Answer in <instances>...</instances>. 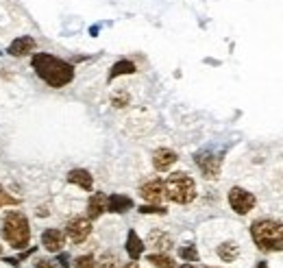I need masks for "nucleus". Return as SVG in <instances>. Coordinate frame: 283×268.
Returning <instances> with one entry per match:
<instances>
[{"mask_svg": "<svg viewBox=\"0 0 283 268\" xmlns=\"http://www.w3.org/2000/svg\"><path fill=\"white\" fill-rule=\"evenodd\" d=\"M31 68L46 85L61 89L74 81V65L66 59H59L50 53H35L31 57Z\"/></svg>", "mask_w": 283, "mask_h": 268, "instance_id": "f257e3e1", "label": "nucleus"}, {"mask_svg": "<svg viewBox=\"0 0 283 268\" xmlns=\"http://www.w3.org/2000/svg\"><path fill=\"white\" fill-rule=\"evenodd\" d=\"M0 236L11 248L24 251L31 244V223L24 211L7 209L0 220Z\"/></svg>", "mask_w": 283, "mask_h": 268, "instance_id": "f03ea898", "label": "nucleus"}, {"mask_svg": "<svg viewBox=\"0 0 283 268\" xmlns=\"http://www.w3.org/2000/svg\"><path fill=\"white\" fill-rule=\"evenodd\" d=\"M250 238L259 251L277 253L283 251V223L272 218H259L250 225Z\"/></svg>", "mask_w": 283, "mask_h": 268, "instance_id": "7ed1b4c3", "label": "nucleus"}, {"mask_svg": "<svg viewBox=\"0 0 283 268\" xmlns=\"http://www.w3.org/2000/svg\"><path fill=\"white\" fill-rule=\"evenodd\" d=\"M164 194L177 205H188L196 199V183L188 172H172L164 179Z\"/></svg>", "mask_w": 283, "mask_h": 268, "instance_id": "20e7f679", "label": "nucleus"}, {"mask_svg": "<svg viewBox=\"0 0 283 268\" xmlns=\"http://www.w3.org/2000/svg\"><path fill=\"white\" fill-rule=\"evenodd\" d=\"M194 164L201 168L203 177L205 179H218L220 177V170H222V157L211 150H198L194 155Z\"/></svg>", "mask_w": 283, "mask_h": 268, "instance_id": "39448f33", "label": "nucleus"}, {"mask_svg": "<svg viewBox=\"0 0 283 268\" xmlns=\"http://www.w3.org/2000/svg\"><path fill=\"white\" fill-rule=\"evenodd\" d=\"M255 203H257L255 194H250V192L244 190V187L233 186L229 190V205H231V209H233L235 214H240V216L248 214V211L255 207Z\"/></svg>", "mask_w": 283, "mask_h": 268, "instance_id": "423d86ee", "label": "nucleus"}, {"mask_svg": "<svg viewBox=\"0 0 283 268\" xmlns=\"http://www.w3.org/2000/svg\"><path fill=\"white\" fill-rule=\"evenodd\" d=\"M92 233V220L85 216H74L66 225V238L72 244H83Z\"/></svg>", "mask_w": 283, "mask_h": 268, "instance_id": "0eeeda50", "label": "nucleus"}, {"mask_svg": "<svg viewBox=\"0 0 283 268\" xmlns=\"http://www.w3.org/2000/svg\"><path fill=\"white\" fill-rule=\"evenodd\" d=\"M140 196L146 203H157L159 205L161 201L166 199L164 194V179H151L144 186H140Z\"/></svg>", "mask_w": 283, "mask_h": 268, "instance_id": "6e6552de", "label": "nucleus"}, {"mask_svg": "<svg viewBox=\"0 0 283 268\" xmlns=\"http://www.w3.org/2000/svg\"><path fill=\"white\" fill-rule=\"evenodd\" d=\"M41 247L48 253L63 251V247H66V233H63L61 229H55V227L46 229V231L41 233Z\"/></svg>", "mask_w": 283, "mask_h": 268, "instance_id": "1a4fd4ad", "label": "nucleus"}, {"mask_svg": "<svg viewBox=\"0 0 283 268\" xmlns=\"http://www.w3.org/2000/svg\"><path fill=\"white\" fill-rule=\"evenodd\" d=\"M35 48H37V41L33 40V37H31V35H20V37H16V40L9 44L7 53L11 55V57H26V55L35 53Z\"/></svg>", "mask_w": 283, "mask_h": 268, "instance_id": "9d476101", "label": "nucleus"}, {"mask_svg": "<svg viewBox=\"0 0 283 268\" xmlns=\"http://www.w3.org/2000/svg\"><path fill=\"white\" fill-rule=\"evenodd\" d=\"M144 244H148L151 248H155V253H168L170 248L174 247L172 236L166 233V231H161V229H152V231L148 233V238H146Z\"/></svg>", "mask_w": 283, "mask_h": 268, "instance_id": "9b49d317", "label": "nucleus"}, {"mask_svg": "<svg viewBox=\"0 0 283 268\" xmlns=\"http://www.w3.org/2000/svg\"><path fill=\"white\" fill-rule=\"evenodd\" d=\"M177 159L179 157L172 148H157L152 153V166H155L157 172H168L177 164Z\"/></svg>", "mask_w": 283, "mask_h": 268, "instance_id": "f8f14e48", "label": "nucleus"}, {"mask_svg": "<svg viewBox=\"0 0 283 268\" xmlns=\"http://www.w3.org/2000/svg\"><path fill=\"white\" fill-rule=\"evenodd\" d=\"M68 183H72V186L81 187V190L85 192H92V187H94V177H92L90 170H85V168H74V170L68 172Z\"/></svg>", "mask_w": 283, "mask_h": 268, "instance_id": "ddd939ff", "label": "nucleus"}, {"mask_svg": "<svg viewBox=\"0 0 283 268\" xmlns=\"http://www.w3.org/2000/svg\"><path fill=\"white\" fill-rule=\"evenodd\" d=\"M105 211H107V194L96 192V194H92L90 199H87V218L90 220L100 218Z\"/></svg>", "mask_w": 283, "mask_h": 268, "instance_id": "4468645a", "label": "nucleus"}, {"mask_svg": "<svg viewBox=\"0 0 283 268\" xmlns=\"http://www.w3.org/2000/svg\"><path fill=\"white\" fill-rule=\"evenodd\" d=\"M133 209V199L127 194H111L107 196V211L111 214H124V211Z\"/></svg>", "mask_w": 283, "mask_h": 268, "instance_id": "2eb2a0df", "label": "nucleus"}, {"mask_svg": "<svg viewBox=\"0 0 283 268\" xmlns=\"http://www.w3.org/2000/svg\"><path fill=\"white\" fill-rule=\"evenodd\" d=\"M216 253H218V257H220L222 262L233 264V262H238V257H240V244L233 242V240H226V242L218 244Z\"/></svg>", "mask_w": 283, "mask_h": 268, "instance_id": "dca6fc26", "label": "nucleus"}, {"mask_svg": "<svg viewBox=\"0 0 283 268\" xmlns=\"http://www.w3.org/2000/svg\"><path fill=\"white\" fill-rule=\"evenodd\" d=\"M144 248H146V244H144V240L137 236L135 229H131V231L127 233V253L131 260H140V257L144 255Z\"/></svg>", "mask_w": 283, "mask_h": 268, "instance_id": "f3484780", "label": "nucleus"}, {"mask_svg": "<svg viewBox=\"0 0 283 268\" xmlns=\"http://www.w3.org/2000/svg\"><path fill=\"white\" fill-rule=\"evenodd\" d=\"M137 72V65L133 63V61H129V59H120V61H115L113 65H111V70H109V74H107V81H113V79H118V77H124V74H135Z\"/></svg>", "mask_w": 283, "mask_h": 268, "instance_id": "a211bd4d", "label": "nucleus"}, {"mask_svg": "<svg viewBox=\"0 0 283 268\" xmlns=\"http://www.w3.org/2000/svg\"><path fill=\"white\" fill-rule=\"evenodd\" d=\"M146 262L152 268H177V262L168 253H151V255H146Z\"/></svg>", "mask_w": 283, "mask_h": 268, "instance_id": "6ab92c4d", "label": "nucleus"}, {"mask_svg": "<svg viewBox=\"0 0 283 268\" xmlns=\"http://www.w3.org/2000/svg\"><path fill=\"white\" fill-rule=\"evenodd\" d=\"M120 257L115 255L113 251H107V253H103V255L96 260V266L98 268H120Z\"/></svg>", "mask_w": 283, "mask_h": 268, "instance_id": "aec40b11", "label": "nucleus"}, {"mask_svg": "<svg viewBox=\"0 0 283 268\" xmlns=\"http://www.w3.org/2000/svg\"><path fill=\"white\" fill-rule=\"evenodd\" d=\"M179 257L183 262H198V251L196 244H185V247L179 248Z\"/></svg>", "mask_w": 283, "mask_h": 268, "instance_id": "412c9836", "label": "nucleus"}, {"mask_svg": "<svg viewBox=\"0 0 283 268\" xmlns=\"http://www.w3.org/2000/svg\"><path fill=\"white\" fill-rule=\"evenodd\" d=\"M140 214H159V216H166L168 214V209L164 207V205H157V203H146L142 205V207H137Z\"/></svg>", "mask_w": 283, "mask_h": 268, "instance_id": "4be33fe9", "label": "nucleus"}, {"mask_svg": "<svg viewBox=\"0 0 283 268\" xmlns=\"http://www.w3.org/2000/svg\"><path fill=\"white\" fill-rule=\"evenodd\" d=\"M74 268H98V266H96L94 255H78L74 260Z\"/></svg>", "mask_w": 283, "mask_h": 268, "instance_id": "5701e85b", "label": "nucleus"}, {"mask_svg": "<svg viewBox=\"0 0 283 268\" xmlns=\"http://www.w3.org/2000/svg\"><path fill=\"white\" fill-rule=\"evenodd\" d=\"M9 205H20L18 196H11L2 186H0V207H9Z\"/></svg>", "mask_w": 283, "mask_h": 268, "instance_id": "b1692460", "label": "nucleus"}, {"mask_svg": "<svg viewBox=\"0 0 283 268\" xmlns=\"http://www.w3.org/2000/svg\"><path fill=\"white\" fill-rule=\"evenodd\" d=\"M129 101H131V98H129V92H113L111 94V105L113 107H127L129 105Z\"/></svg>", "mask_w": 283, "mask_h": 268, "instance_id": "393cba45", "label": "nucleus"}, {"mask_svg": "<svg viewBox=\"0 0 283 268\" xmlns=\"http://www.w3.org/2000/svg\"><path fill=\"white\" fill-rule=\"evenodd\" d=\"M35 268H59V264L55 260H46V257H39V260L33 262Z\"/></svg>", "mask_w": 283, "mask_h": 268, "instance_id": "a878e982", "label": "nucleus"}, {"mask_svg": "<svg viewBox=\"0 0 283 268\" xmlns=\"http://www.w3.org/2000/svg\"><path fill=\"white\" fill-rule=\"evenodd\" d=\"M55 262H57L61 268H70V255H68L66 251H59L57 253V260H55Z\"/></svg>", "mask_w": 283, "mask_h": 268, "instance_id": "bb28decb", "label": "nucleus"}, {"mask_svg": "<svg viewBox=\"0 0 283 268\" xmlns=\"http://www.w3.org/2000/svg\"><path fill=\"white\" fill-rule=\"evenodd\" d=\"M2 262L4 264H11V266H20V260H18V257H2Z\"/></svg>", "mask_w": 283, "mask_h": 268, "instance_id": "cd10ccee", "label": "nucleus"}, {"mask_svg": "<svg viewBox=\"0 0 283 268\" xmlns=\"http://www.w3.org/2000/svg\"><path fill=\"white\" fill-rule=\"evenodd\" d=\"M35 214H37V216H39V218H41V216H48V214H50V209L46 207V205H39V207H37V211H35Z\"/></svg>", "mask_w": 283, "mask_h": 268, "instance_id": "c85d7f7f", "label": "nucleus"}, {"mask_svg": "<svg viewBox=\"0 0 283 268\" xmlns=\"http://www.w3.org/2000/svg\"><path fill=\"white\" fill-rule=\"evenodd\" d=\"M120 268H140V266H137V262H135V260H131V262H127V264L120 266Z\"/></svg>", "mask_w": 283, "mask_h": 268, "instance_id": "c756f323", "label": "nucleus"}, {"mask_svg": "<svg viewBox=\"0 0 283 268\" xmlns=\"http://www.w3.org/2000/svg\"><path fill=\"white\" fill-rule=\"evenodd\" d=\"M257 268H268V266H266V262H259V264H257Z\"/></svg>", "mask_w": 283, "mask_h": 268, "instance_id": "7c9ffc66", "label": "nucleus"}, {"mask_svg": "<svg viewBox=\"0 0 283 268\" xmlns=\"http://www.w3.org/2000/svg\"><path fill=\"white\" fill-rule=\"evenodd\" d=\"M181 268H196V266H194V264H183Z\"/></svg>", "mask_w": 283, "mask_h": 268, "instance_id": "2f4dec72", "label": "nucleus"}, {"mask_svg": "<svg viewBox=\"0 0 283 268\" xmlns=\"http://www.w3.org/2000/svg\"><path fill=\"white\" fill-rule=\"evenodd\" d=\"M2 257H4V255H2V244H0V260H2Z\"/></svg>", "mask_w": 283, "mask_h": 268, "instance_id": "473e14b6", "label": "nucleus"}, {"mask_svg": "<svg viewBox=\"0 0 283 268\" xmlns=\"http://www.w3.org/2000/svg\"><path fill=\"white\" fill-rule=\"evenodd\" d=\"M209 268H213V266H209Z\"/></svg>", "mask_w": 283, "mask_h": 268, "instance_id": "72a5a7b5", "label": "nucleus"}]
</instances>
